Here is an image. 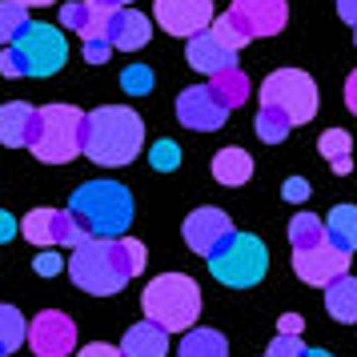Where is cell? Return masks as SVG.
Returning <instances> with one entry per match:
<instances>
[{"instance_id":"6da1fadb","label":"cell","mask_w":357,"mask_h":357,"mask_svg":"<svg viewBox=\"0 0 357 357\" xmlns=\"http://www.w3.org/2000/svg\"><path fill=\"white\" fill-rule=\"evenodd\" d=\"M149 265V249L137 237H89L73 249L68 257V277L73 285L93 297H113L141 277Z\"/></svg>"},{"instance_id":"7a4b0ae2","label":"cell","mask_w":357,"mask_h":357,"mask_svg":"<svg viewBox=\"0 0 357 357\" xmlns=\"http://www.w3.org/2000/svg\"><path fill=\"white\" fill-rule=\"evenodd\" d=\"M141 145H145V121L129 105H100L93 113H84L81 153L89 161L121 169V165L137 161Z\"/></svg>"},{"instance_id":"3957f363","label":"cell","mask_w":357,"mask_h":357,"mask_svg":"<svg viewBox=\"0 0 357 357\" xmlns=\"http://www.w3.org/2000/svg\"><path fill=\"white\" fill-rule=\"evenodd\" d=\"M68 213L77 217L84 237H125L137 205H132V193L121 181H89L73 193Z\"/></svg>"},{"instance_id":"277c9868","label":"cell","mask_w":357,"mask_h":357,"mask_svg":"<svg viewBox=\"0 0 357 357\" xmlns=\"http://www.w3.org/2000/svg\"><path fill=\"white\" fill-rule=\"evenodd\" d=\"M141 309L145 321L161 325L165 333H185L201 317V285L185 273H161L145 285Z\"/></svg>"},{"instance_id":"5b68a950","label":"cell","mask_w":357,"mask_h":357,"mask_svg":"<svg viewBox=\"0 0 357 357\" xmlns=\"http://www.w3.org/2000/svg\"><path fill=\"white\" fill-rule=\"evenodd\" d=\"M205 261H209V273L217 277L225 289H253V285L265 281V273H269V249H265L257 237L237 233V229H233Z\"/></svg>"},{"instance_id":"8992f818","label":"cell","mask_w":357,"mask_h":357,"mask_svg":"<svg viewBox=\"0 0 357 357\" xmlns=\"http://www.w3.org/2000/svg\"><path fill=\"white\" fill-rule=\"evenodd\" d=\"M81 125L84 113L77 105H45L36 109V132L29 149L36 161L45 165H65L81 157Z\"/></svg>"},{"instance_id":"52a82bcc","label":"cell","mask_w":357,"mask_h":357,"mask_svg":"<svg viewBox=\"0 0 357 357\" xmlns=\"http://www.w3.org/2000/svg\"><path fill=\"white\" fill-rule=\"evenodd\" d=\"M261 105L289 116V125H305L317 113V84L301 68H277L261 81Z\"/></svg>"},{"instance_id":"ba28073f","label":"cell","mask_w":357,"mask_h":357,"mask_svg":"<svg viewBox=\"0 0 357 357\" xmlns=\"http://www.w3.org/2000/svg\"><path fill=\"white\" fill-rule=\"evenodd\" d=\"M13 49L17 56L24 61V77H52V73H61L68 61V40L65 33L49 24V20H33V24H24L13 40Z\"/></svg>"},{"instance_id":"9c48e42d","label":"cell","mask_w":357,"mask_h":357,"mask_svg":"<svg viewBox=\"0 0 357 357\" xmlns=\"http://www.w3.org/2000/svg\"><path fill=\"white\" fill-rule=\"evenodd\" d=\"M20 233H24L33 245H40V249H52V245H68V249H77L81 241H89L73 213L68 209H49V205L29 213V217L20 221Z\"/></svg>"},{"instance_id":"30bf717a","label":"cell","mask_w":357,"mask_h":357,"mask_svg":"<svg viewBox=\"0 0 357 357\" xmlns=\"http://www.w3.org/2000/svg\"><path fill=\"white\" fill-rule=\"evenodd\" d=\"M24 341L33 345L36 357H65L77 349V321L68 313H61V309H45V313L33 317Z\"/></svg>"},{"instance_id":"8fae6325","label":"cell","mask_w":357,"mask_h":357,"mask_svg":"<svg viewBox=\"0 0 357 357\" xmlns=\"http://www.w3.org/2000/svg\"><path fill=\"white\" fill-rule=\"evenodd\" d=\"M293 273L301 277L305 285H317L325 289L333 277L349 273V253H341L337 245H313V249H293Z\"/></svg>"},{"instance_id":"7c38bea8","label":"cell","mask_w":357,"mask_h":357,"mask_svg":"<svg viewBox=\"0 0 357 357\" xmlns=\"http://www.w3.org/2000/svg\"><path fill=\"white\" fill-rule=\"evenodd\" d=\"M153 17L161 24L165 33L173 36H189L193 33H205L213 20V0H157L153 4Z\"/></svg>"},{"instance_id":"4fadbf2b","label":"cell","mask_w":357,"mask_h":357,"mask_svg":"<svg viewBox=\"0 0 357 357\" xmlns=\"http://www.w3.org/2000/svg\"><path fill=\"white\" fill-rule=\"evenodd\" d=\"M229 109L217 100L209 84H193V89H185L177 97V121L185 129H197V132H213L225 125Z\"/></svg>"},{"instance_id":"5bb4252c","label":"cell","mask_w":357,"mask_h":357,"mask_svg":"<svg viewBox=\"0 0 357 357\" xmlns=\"http://www.w3.org/2000/svg\"><path fill=\"white\" fill-rule=\"evenodd\" d=\"M181 233H185V245L193 249L197 257H209L213 249H217V245H221L229 233H233V221H229V213H225V209L201 205V209H193L189 217H185Z\"/></svg>"},{"instance_id":"9a60e30c","label":"cell","mask_w":357,"mask_h":357,"mask_svg":"<svg viewBox=\"0 0 357 357\" xmlns=\"http://www.w3.org/2000/svg\"><path fill=\"white\" fill-rule=\"evenodd\" d=\"M229 17L249 36H277L289 20V8H285V0H233Z\"/></svg>"},{"instance_id":"2e32d148","label":"cell","mask_w":357,"mask_h":357,"mask_svg":"<svg viewBox=\"0 0 357 357\" xmlns=\"http://www.w3.org/2000/svg\"><path fill=\"white\" fill-rule=\"evenodd\" d=\"M113 13H116V4H109V0H73V4L61 8V24L68 33H81L84 40H93V36L109 33Z\"/></svg>"},{"instance_id":"e0dca14e","label":"cell","mask_w":357,"mask_h":357,"mask_svg":"<svg viewBox=\"0 0 357 357\" xmlns=\"http://www.w3.org/2000/svg\"><path fill=\"white\" fill-rule=\"evenodd\" d=\"M105 40L113 45V49L121 52H137L145 49L149 40H153V20L145 17V13H137V8H125V4H116L113 20H109V33H105Z\"/></svg>"},{"instance_id":"ac0fdd59","label":"cell","mask_w":357,"mask_h":357,"mask_svg":"<svg viewBox=\"0 0 357 357\" xmlns=\"http://www.w3.org/2000/svg\"><path fill=\"white\" fill-rule=\"evenodd\" d=\"M185 61H189L197 73L213 77V73H221V68H233V65H237V52L225 49V45H217V40H213V33L205 29V33H193V36H189V45H185Z\"/></svg>"},{"instance_id":"d6986e66","label":"cell","mask_w":357,"mask_h":357,"mask_svg":"<svg viewBox=\"0 0 357 357\" xmlns=\"http://www.w3.org/2000/svg\"><path fill=\"white\" fill-rule=\"evenodd\" d=\"M36 132V109L24 100H8L0 105V145L4 149H29Z\"/></svg>"},{"instance_id":"ffe728a7","label":"cell","mask_w":357,"mask_h":357,"mask_svg":"<svg viewBox=\"0 0 357 357\" xmlns=\"http://www.w3.org/2000/svg\"><path fill=\"white\" fill-rule=\"evenodd\" d=\"M325 309L341 325H357V277L341 273L325 285Z\"/></svg>"},{"instance_id":"44dd1931","label":"cell","mask_w":357,"mask_h":357,"mask_svg":"<svg viewBox=\"0 0 357 357\" xmlns=\"http://www.w3.org/2000/svg\"><path fill=\"white\" fill-rule=\"evenodd\" d=\"M121 354L125 357H165L169 354V333L153 321L132 325L125 333V341H121Z\"/></svg>"},{"instance_id":"7402d4cb","label":"cell","mask_w":357,"mask_h":357,"mask_svg":"<svg viewBox=\"0 0 357 357\" xmlns=\"http://www.w3.org/2000/svg\"><path fill=\"white\" fill-rule=\"evenodd\" d=\"M213 177L221 181V185H245V181L253 177V157L245 153V149H221L217 157H213Z\"/></svg>"},{"instance_id":"603a6c76","label":"cell","mask_w":357,"mask_h":357,"mask_svg":"<svg viewBox=\"0 0 357 357\" xmlns=\"http://www.w3.org/2000/svg\"><path fill=\"white\" fill-rule=\"evenodd\" d=\"M325 237L329 245H337L341 253H354L357 249V205H337L325 217Z\"/></svg>"},{"instance_id":"cb8c5ba5","label":"cell","mask_w":357,"mask_h":357,"mask_svg":"<svg viewBox=\"0 0 357 357\" xmlns=\"http://www.w3.org/2000/svg\"><path fill=\"white\" fill-rule=\"evenodd\" d=\"M209 89L217 93V100L225 105L229 113H233V109H241L245 100H249V77H245L237 65H233V68H221V73H213V77H209Z\"/></svg>"},{"instance_id":"d4e9b609","label":"cell","mask_w":357,"mask_h":357,"mask_svg":"<svg viewBox=\"0 0 357 357\" xmlns=\"http://www.w3.org/2000/svg\"><path fill=\"white\" fill-rule=\"evenodd\" d=\"M177 357H229V345L217 329H197V325H189L185 337H181Z\"/></svg>"},{"instance_id":"484cf974","label":"cell","mask_w":357,"mask_h":357,"mask_svg":"<svg viewBox=\"0 0 357 357\" xmlns=\"http://www.w3.org/2000/svg\"><path fill=\"white\" fill-rule=\"evenodd\" d=\"M317 149H321V157L329 161V169H333L337 177H345V173L354 169V141H349L345 129H325Z\"/></svg>"},{"instance_id":"4316f807","label":"cell","mask_w":357,"mask_h":357,"mask_svg":"<svg viewBox=\"0 0 357 357\" xmlns=\"http://www.w3.org/2000/svg\"><path fill=\"white\" fill-rule=\"evenodd\" d=\"M329 241L325 237V221L321 217H313V213H297L289 221V245L293 249H313V245Z\"/></svg>"},{"instance_id":"83f0119b","label":"cell","mask_w":357,"mask_h":357,"mask_svg":"<svg viewBox=\"0 0 357 357\" xmlns=\"http://www.w3.org/2000/svg\"><path fill=\"white\" fill-rule=\"evenodd\" d=\"M24 333H29V321L20 317L17 305H0V349L13 354L24 345Z\"/></svg>"},{"instance_id":"f1b7e54d","label":"cell","mask_w":357,"mask_h":357,"mask_svg":"<svg viewBox=\"0 0 357 357\" xmlns=\"http://www.w3.org/2000/svg\"><path fill=\"white\" fill-rule=\"evenodd\" d=\"M253 132H257L265 145H281V141L293 132V125H289V116H281L277 109H265V105H261L257 121H253Z\"/></svg>"},{"instance_id":"f546056e","label":"cell","mask_w":357,"mask_h":357,"mask_svg":"<svg viewBox=\"0 0 357 357\" xmlns=\"http://www.w3.org/2000/svg\"><path fill=\"white\" fill-rule=\"evenodd\" d=\"M209 33H213V40H217V45H225V49H233V52H241L245 45L253 40V36L245 33V29L229 17V13H225V17H213L209 20Z\"/></svg>"},{"instance_id":"4dcf8cb0","label":"cell","mask_w":357,"mask_h":357,"mask_svg":"<svg viewBox=\"0 0 357 357\" xmlns=\"http://www.w3.org/2000/svg\"><path fill=\"white\" fill-rule=\"evenodd\" d=\"M24 24H29V17L17 0H0V45H13Z\"/></svg>"},{"instance_id":"1f68e13d","label":"cell","mask_w":357,"mask_h":357,"mask_svg":"<svg viewBox=\"0 0 357 357\" xmlns=\"http://www.w3.org/2000/svg\"><path fill=\"white\" fill-rule=\"evenodd\" d=\"M121 89L129 93V97H145L149 89H153V68L149 65H129L121 73Z\"/></svg>"},{"instance_id":"d6a6232c","label":"cell","mask_w":357,"mask_h":357,"mask_svg":"<svg viewBox=\"0 0 357 357\" xmlns=\"http://www.w3.org/2000/svg\"><path fill=\"white\" fill-rule=\"evenodd\" d=\"M149 161H153V169H157V173H173V169L181 165L177 141H157V145L149 149Z\"/></svg>"},{"instance_id":"836d02e7","label":"cell","mask_w":357,"mask_h":357,"mask_svg":"<svg viewBox=\"0 0 357 357\" xmlns=\"http://www.w3.org/2000/svg\"><path fill=\"white\" fill-rule=\"evenodd\" d=\"M301 349H305L301 333H277V337L269 341L265 357H301Z\"/></svg>"},{"instance_id":"e575fe53","label":"cell","mask_w":357,"mask_h":357,"mask_svg":"<svg viewBox=\"0 0 357 357\" xmlns=\"http://www.w3.org/2000/svg\"><path fill=\"white\" fill-rule=\"evenodd\" d=\"M113 56V45L105 40V36H93V40H84V61L89 65H105Z\"/></svg>"},{"instance_id":"d590c367","label":"cell","mask_w":357,"mask_h":357,"mask_svg":"<svg viewBox=\"0 0 357 357\" xmlns=\"http://www.w3.org/2000/svg\"><path fill=\"white\" fill-rule=\"evenodd\" d=\"M0 77H13V81H17V77H24V61L17 56V49H13V45L0 52Z\"/></svg>"},{"instance_id":"8d00e7d4","label":"cell","mask_w":357,"mask_h":357,"mask_svg":"<svg viewBox=\"0 0 357 357\" xmlns=\"http://www.w3.org/2000/svg\"><path fill=\"white\" fill-rule=\"evenodd\" d=\"M281 197H285V201H293V205L309 201V181L305 177H289L285 185H281Z\"/></svg>"},{"instance_id":"74e56055","label":"cell","mask_w":357,"mask_h":357,"mask_svg":"<svg viewBox=\"0 0 357 357\" xmlns=\"http://www.w3.org/2000/svg\"><path fill=\"white\" fill-rule=\"evenodd\" d=\"M33 269L40 277H56L61 269H65V257H61V253H40V257L33 261Z\"/></svg>"},{"instance_id":"f35d334b","label":"cell","mask_w":357,"mask_h":357,"mask_svg":"<svg viewBox=\"0 0 357 357\" xmlns=\"http://www.w3.org/2000/svg\"><path fill=\"white\" fill-rule=\"evenodd\" d=\"M77 357H125V354H121V345H109V341H93V345H84Z\"/></svg>"},{"instance_id":"ab89813d","label":"cell","mask_w":357,"mask_h":357,"mask_svg":"<svg viewBox=\"0 0 357 357\" xmlns=\"http://www.w3.org/2000/svg\"><path fill=\"white\" fill-rule=\"evenodd\" d=\"M17 233H20V221L13 217V213L0 209V245H8L13 237H17Z\"/></svg>"},{"instance_id":"60d3db41","label":"cell","mask_w":357,"mask_h":357,"mask_svg":"<svg viewBox=\"0 0 357 357\" xmlns=\"http://www.w3.org/2000/svg\"><path fill=\"white\" fill-rule=\"evenodd\" d=\"M301 329H305V321H301L297 313H285V317L277 321V333H301Z\"/></svg>"},{"instance_id":"b9f144b4","label":"cell","mask_w":357,"mask_h":357,"mask_svg":"<svg viewBox=\"0 0 357 357\" xmlns=\"http://www.w3.org/2000/svg\"><path fill=\"white\" fill-rule=\"evenodd\" d=\"M337 17L357 29V0H337Z\"/></svg>"},{"instance_id":"7bdbcfd3","label":"cell","mask_w":357,"mask_h":357,"mask_svg":"<svg viewBox=\"0 0 357 357\" xmlns=\"http://www.w3.org/2000/svg\"><path fill=\"white\" fill-rule=\"evenodd\" d=\"M345 105H349V113L357 116V68L349 73V81H345Z\"/></svg>"},{"instance_id":"ee69618b","label":"cell","mask_w":357,"mask_h":357,"mask_svg":"<svg viewBox=\"0 0 357 357\" xmlns=\"http://www.w3.org/2000/svg\"><path fill=\"white\" fill-rule=\"evenodd\" d=\"M20 8H45V4H52V0H17Z\"/></svg>"},{"instance_id":"f6af8a7d","label":"cell","mask_w":357,"mask_h":357,"mask_svg":"<svg viewBox=\"0 0 357 357\" xmlns=\"http://www.w3.org/2000/svg\"><path fill=\"white\" fill-rule=\"evenodd\" d=\"M301 357H333V354H325V349H309V345H305V349H301Z\"/></svg>"},{"instance_id":"bcb514c9","label":"cell","mask_w":357,"mask_h":357,"mask_svg":"<svg viewBox=\"0 0 357 357\" xmlns=\"http://www.w3.org/2000/svg\"><path fill=\"white\" fill-rule=\"evenodd\" d=\"M109 4H129V0H109Z\"/></svg>"},{"instance_id":"7dc6e473","label":"cell","mask_w":357,"mask_h":357,"mask_svg":"<svg viewBox=\"0 0 357 357\" xmlns=\"http://www.w3.org/2000/svg\"><path fill=\"white\" fill-rule=\"evenodd\" d=\"M0 357H8V354H4V349H0Z\"/></svg>"},{"instance_id":"c3c4849f","label":"cell","mask_w":357,"mask_h":357,"mask_svg":"<svg viewBox=\"0 0 357 357\" xmlns=\"http://www.w3.org/2000/svg\"><path fill=\"white\" fill-rule=\"evenodd\" d=\"M354 40H357V29H354Z\"/></svg>"}]
</instances>
